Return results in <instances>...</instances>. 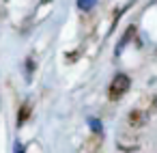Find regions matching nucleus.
<instances>
[{"label": "nucleus", "instance_id": "nucleus-5", "mask_svg": "<svg viewBox=\"0 0 157 153\" xmlns=\"http://www.w3.org/2000/svg\"><path fill=\"white\" fill-rule=\"evenodd\" d=\"M90 127H93V129H95V131H97V129H99V131H101V125H99V123H97V121H90Z\"/></svg>", "mask_w": 157, "mask_h": 153}, {"label": "nucleus", "instance_id": "nucleus-3", "mask_svg": "<svg viewBox=\"0 0 157 153\" xmlns=\"http://www.w3.org/2000/svg\"><path fill=\"white\" fill-rule=\"evenodd\" d=\"M129 121H131V125H144V121H146V114H142V112H131L129 114Z\"/></svg>", "mask_w": 157, "mask_h": 153}, {"label": "nucleus", "instance_id": "nucleus-4", "mask_svg": "<svg viewBox=\"0 0 157 153\" xmlns=\"http://www.w3.org/2000/svg\"><path fill=\"white\" fill-rule=\"evenodd\" d=\"M95 2H97V0H78V7H80L82 11H90V9L95 7Z\"/></svg>", "mask_w": 157, "mask_h": 153}, {"label": "nucleus", "instance_id": "nucleus-6", "mask_svg": "<svg viewBox=\"0 0 157 153\" xmlns=\"http://www.w3.org/2000/svg\"><path fill=\"white\" fill-rule=\"evenodd\" d=\"M15 153H24V147H22V144H20V142H17V144H15Z\"/></svg>", "mask_w": 157, "mask_h": 153}, {"label": "nucleus", "instance_id": "nucleus-1", "mask_svg": "<svg viewBox=\"0 0 157 153\" xmlns=\"http://www.w3.org/2000/svg\"><path fill=\"white\" fill-rule=\"evenodd\" d=\"M129 78L125 76V73H116L114 76V80L110 82V91H108V97L112 99V101H116V99H121L127 91H129Z\"/></svg>", "mask_w": 157, "mask_h": 153}, {"label": "nucleus", "instance_id": "nucleus-2", "mask_svg": "<svg viewBox=\"0 0 157 153\" xmlns=\"http://www.w3.org/2000/svg\"><path fill=\"white\" fill-rule=\"evenodd\" d=\"M30 110H33V108H30L28 101L22 104V110H20V114H17V125H24V123H26V119L30 116Z\"/></svg>", "mask_w": 157, "mask_h": 153}]
</instances>
